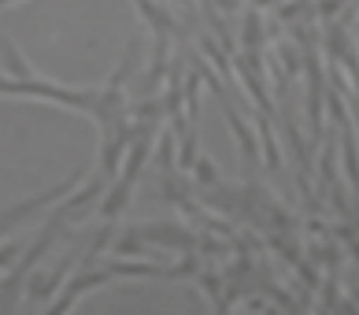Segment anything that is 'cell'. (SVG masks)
<instances>
[{
    "label": "cell",
    "mask_w": 359,
    "mask_h": 315,
    "mask_svg": "<svg viewBox=\"0 0 359 315\" xmlns=\"http://www.w3.org/2000/svg\"><path fill=\"white\" fill-rule=\"evenodd\" d=\"M0 97H30V100H48V104H60V108H71V112H86L93 115L97 108V97L100 89H74V86H60L45 74H34V78H11L0 71Z\"/></svg>",
    "instance_id": "1"
},
{
    "label": "cell",
    "mask_w": 359,
    "mask_h": 315,
    "mask_svg": "<svg viewBox=\"0 0 359 315\" xmlns=\"http://www.w3.org/2000/svg\"><path fill=\"white\" fill-rule=\"evenodd\" d=\"M304 56V71H308V115H311V141H318L326 134L323 126V93H326V78H323V63H318V37L311 26H300L292 30Z\"/></svg>",
    "instance_id": "2"
},
{
    "label": "cell",
    "mask_w": 359,
    "mask_h": 315,
    "mask_svg": "<svg viewBox=\"0 0 359 315\" xmlns=\"http://www.w3.org/2000/svg\"><path fill=\"white\" fill-rule=\"evenodd\" d=\"M130 230L152 248H196V234L185 230L182 222H152V227H130Z\"/></svg>",
    "instance_id": "3"
},
{
    "label": "cell",
    "mask_w": 359,
    "mask_h": 315,
    "mask_svg": "<svg viewBox=\"0 0 359 315\" xmlns=\"http://www.w3.org/2000/svg\"><path fill=\"white\" fill-rule=\"evenodd\" d=\"M341 152H344V175H348L352 182V189H355V212H359V145H355V123H352V115L344 112L341 115Z\"/></svg>",
    "instance_id": "4"
},
{
    "label": "cell",
    "mask_w": 359,
    "mask_h": 315,
    "mask_svg": "<svg viewBox=\"0 0 359 315\" xmlns=\"http://www.w3.org/2000/svg\"><path fill=\"white\" fill-rule=\"evenodd\" d=\"M175 134H159V149H156V167L159 170H175Z\"/></svg>",
    "instance_id": "5"
},
{
    "label": "cell",
    "mask_w": 359,
    "mask_h": 315,
    "mask_svg": "<svg viewBox=\"0 0 359 315\" xmlns=\"http://www.w3.org/2000/svg\"><path fill=\"white\" fill-rule=\"evenodd\" d=\"M193 170H196V182H201V186H215V182H219V170H215L211 160H201V156H196Z\"/></svg>",
    "instance_id": "6"
},
{
    "label": "cell",
    "mask_w": 359,
    "mask_h": 315,
    "mask_svg": "<svg viewBox=\"0 0 359 315\" xmlns=\"http://www.w3.org/2000/svg\"><path fill=\"white\" fill-rule=\"evenodd\" d=\"M178 4H182V8H189V11H193V8H196V0H178Z\"/></svg>",
    "instance_id": "7"
},
{
    "label": "cell",
    "mask_w": 359,
    "mask_h": 315,
    "mask_svg": "<svg viewBox=\"0 0 359 315\" xmlns=\"http://www.w3.org/2000/svg\"><path fill=\"white\" fill-rule=\"evenodd\" d=\"M8 4H19V0H0V8H8Z\"/></svg>",
    "instance_id": "8"
}]
</instances>
